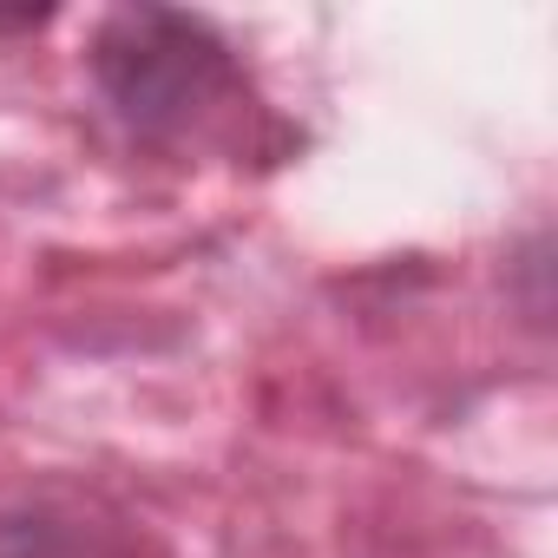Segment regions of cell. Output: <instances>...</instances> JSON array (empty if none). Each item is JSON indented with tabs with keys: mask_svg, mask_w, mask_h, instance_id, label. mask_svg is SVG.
<instances>
[{
	"mask_svg": "<svg viewBox=\"0 0 558 558\" xmlns=\"http://www.w3.org/2000/svg\"><path fill=\"white\" fill-rule=\"evenodd\" d=\"M93 80L138 138H197L243 106L230 47L204 21L165 8L106 14L93 40Z\"/></svg>",
	"mask_w": 558,
	"mask_h": 558,
	"instance_id": "6da1fadb",
	"label": "cell"
}]
</instances>
